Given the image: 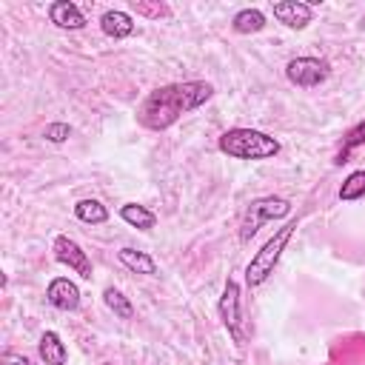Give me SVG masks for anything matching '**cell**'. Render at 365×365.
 <instances>
[{
    "mask_svg": "<svg viewBox=\"0 0 365 365\" xmlns=\"http://www.w3.org/2000/svg\"><path fill=\"white\" fill-rule=\"evenodd\" d=\"M117 257H120V262H123L128 271H134V274H145V277H154V274H157V262H154L145 251H137V248H120Z\"/></svg>",
    "mask_w": 365,
    "mask_h": 365,
    "instance_id": "5bb4252c",
    "label": "cell"
},
{
    "mask_svg": "<svg viewBox=\"0 0 365 365\" xmlns=\"http://www.w3.org/2000/svg\"><path fill=\"white\" fill-rule=\"evenodd\" d=\"M100 29L103 34L114 37V40H123L128 34H134V17L128 11H120V9H108L103 17H100Z\"/></svg>",
    "mask_w": 365,
    "mask_h": 365,
    "instance_id": "8fae6325",
    "label": "cell"
},
{
    "mask_svg": "<svg viewBox=\"0 0 365 365\" xmlns=\"http://www.w3.org/2000/svg\"><path fill=\"white\" fill-rule=\"evenodd\" d=\"M359 143H365V123H359V125H354V128L348 131V137H345V148H342L339 160L345 157V151H348V148H354V145H359ZM339 160H336V163H339Z\"/></svg>",
    "mask_w": 365,
    "mask_h": 365,
    "instance_id": "44dd1931",
    "label": "cell"
},
{
    "mask_svg": "<svg viewBox=\"0 0 365 365\" xmlns=\"http://www.w3.org/2000/svg\"><path fill=\"white\" fill-rule=\"evenodd\" d=\"M103 302H106V308L114 311V317H120V319H131V317H134V305H131L128 297H123V291H117V288H106V291H103Z\"/></svg>",
    "mask_w": 365,
    "mask_h": 365,
    "instance_id": "ac0fdd59",
    "label": "cell"
},
{
    "mask_svg": "<svg viewBox=\"0 0 365 365\" xmlns=\"http://www.w3.org/2000/svg\"><path fill=\"white\" fill-rule=\"evenodd\" d=\"M48 20H51L57 29H68V31H77V29L86 26L83 11H80L74 3H68V0L51 3V6H48Z\"/></svg>",
    "mask_w": 365,
    "mask_h": 365,
    "instance_id": "30bf717a",
    "label": "cell"
},
{
    "mask_svg": "<svg viewBox=\"0 0 365 365\" xmlns=\"http://www.w3.org/2000/svg\"><path fill=\"white\" fill-rule=\"evenodd\" d=\"M362 197H365V168H356L339 185V200L342 202H354V200H362Z\"/></svg>",
    "mask_w": 365,
    "mask_h": 365,
    "instance_id": "e0dca14e",
    "label": "cell"
},
{
    "mask_svg": "<svg viewBox=\"0 0 365 365\" xmlns=\"http://www.w3.org/2000/svg\"><path fill=\"white\" fill-rule=\"evenodd\" d=\"M214 94V86L205 80H188V83H171V86H160L154 88L137 108V120L151 128V131H163L168 125H174L182 114L200 108L202 103H208Z\"/></svg>",
    "mask_w": 365,
    "mask_h": 365,
    "instance_id": "6da1fadb",
    "label": "cell"
},
{
    "mask_svg": "<svg viewBox=\"0 0 365 365\" xmlns=\"http://www.w3.org/2000/svg\"><path fill=\"white\" fill-rule=\"evenodd\" d=\"M120 217H123V222H128L131 228H140V231H151V228L157 225V214H154L151 208L140 205V202H125V205H120Z\"/></svg>",
    "mask_w": 365,
    "mask_h": 365,
    "instance_id": "4fadbf2b",
    "label": "cell"
},
{
    "mask_svg": "<svg viewBox=\"0 0 365 365\" xmlns=\"http://www.w3.org/2000/svg\"><path fill=\"white\" fill-rule=\"evenodd\" d=\"M54 257H57V262H63V265H68L74 274H80L83 279H91V259H88V254L71 240V237H66V234H60V237H54Z\"/></svg>",
    "mask_w": 365,
    "mask_h": 365,
    "instance_id": "52a82bcc",
    "label": "cell"
},
{
    "mask_svg": "<svg viewBox=\"0 0 365 365\" xmlns=\"http://www.w3.org/2000/svg\"><path fill=\"white\" fill-rule=\"evenodd\" d=\"M46 299L57 311H77L80 308V288L68 277H54L46 288Z\"/></svg>",
    "mask_w": 365,
    "mask_h": 365,
    "instance_id": "ba28073f",
    "label": "cell"
},
{
    "mask_svg": "<svg viewBox=\"0 0 365 365\" xmlns=\"http://www.w3.org/2000/svg\"><path fill=\"white\" fill-rule=\"evenodd\" d=\"M217 308H220V319H222V325L228 328L231 339H234L237 345H245V331H242V299H240V285H237L234 279L225 282Z\"/></svg>",
    "mask_w": 365,
    "mask_h": 365,
    "instance_id": "5b68a950",
    "label": "cell"
},
{
    "mask_svg": "<svg viewBox=\"0 0 365 365\" xmlns=\"http://www.w3.org/2000/svg\"><path fill=\"white\" fill-rule=\"evenodd\" d=\"M43 137H46L48 143H66V140L71 137V125H68V123H48V125L43 128Z\"/></svg>",
    "mask_w": 365,
    "mask_h": 365,
    "instance_id": "ffe728a7",
    "label": "cell"
},
{
    "mask_svg": "<svg viewBox=\"0 0 365 365\" xmlns=\"http://www.w3.org/2000/svg\"><path fill=\"white\" fill-rule=\"evenodd\" d=\"M0 365H31V359L23 356V354H14V351H3L0 354Z\"/></svg>",
    "mask_w": 365,
    "mask_h": 365,
    "instance_id": "7402d4cb",
    "label": "cell"
},
{
    "mask_svg": "<svg viewBox=\"0 0 365 365\" xmlns=\"http://www.w3.org/2000/svg\"><path fill=\"white\" fill-rule=\"evenodd\" d=\"M231 29L237 34H254V31H262L265 29V14L259 9H242L234 14L231 20Z\"/></svg>",
    "mask_w": 365,
    "mask_h": 365,
    "instance_id": "2e32d148",
    "label": "cell"
},
{
    "mask_svg": "<svg viewBox=\"0 0 365 365\" xmlns=\"http://www.w3.org/2000/svg\"><path fill=\"white\" fill-rule=\"evenodd\" d=\"M288 214H291V202H288L285 197H274V194H268V197H257V200H251L248 208H245V214H242V222H240V240L248 242L265 222H271V220H282V217H288Z\"/></svg>",
    "mask_w": 365,
    "mask_h": 365,
    "instance_id": "277c9868",
    "label": "cell"
},
{
    "mask_svg": "<svg viewBox=\"0 0 365 365\" xmlns=\"http://www.w3.org/2000/svg\"><path fill=\"white\" fill-rule=\"evenodd\" d=\"M131 9H134L137 14H145V17H157V20L168 14V6H163L160 0H157V3H145V0H134V3H131Z\"/></svg>",
    "mask_w": 365,
    "mask_h": 365,
    "instance_id": "d6986e66",
    "label": "cell"
},
{
    "mask_svg": "<svg viewBox=\"0 0 365 365\" xmlns=\"http://www.w3.org/2000/svg\"><path fill=\"white\" fill-rule=\"evenodd\" d=\"M294 231H297V220L285 222V225H282L271 240H265V245L251 257V262L245 265V282H248L251 288L262 285V282L274 274V268H277V262H279V257H282L285 245L291 242Z\"/></svg>",
    "mask_w": 365,
    "mask_h": 365,
    "instance_id": "3957f363",
    "label": "cell"
},
{
    "mask_svg": "<svg viewBox=\"0 0 365 365\" xmlns=\"http://www.w3.org/2000/svg\"><path fill=\"white\" fill-rule=\"evenodd\" d=\"M217 145L231 160H271L282 148L277 137L257 128H228Z\"/></svg>",
    "mask_w": 365,
    "mask_h": 365,
    "instance_id": "7a4b0ae2",
    "label": "cell"
},
{
    "mask_svg": "<svg viewBox=\"0 0 365 365\" xmlns=\"http://www.w3.org/2000/svg\"><path fill=\"white\" fill-rule=\"evenodd\" d=\"M285 77H288V83H294L299 88H314V86L325 83L328 63L319 57H294L285 66Z\"/></svg>",
    "mask_w": 365,
    "mask_h": 365,
    "instance_id": "8992f818",
    "label": "cell"
},
{
    "mask_svg": "<svg viewBox=\"0 0 365 365\" xmlns=\"http://www.w3.org/2000/svg\"><path fill=\"white\" fill-rule=\"evenodd\" d=\"M74 217H77L80 222H86V225H103V222L108 220V208H106L100 200L86 197V200H80V202L74 205Z\"/></svg>",
    "mask_w": 365,
    "mask_h": 365,
    "instance_id": "9a60e30c",
    "label": "cell"
},
{
    "mask_svg": "<svg viewBox=\"0 0 365 365\" xmlns=\"http://www.w3.org/2000/svg\"><path fill=\"white\" fill-rule=\"evenodd\" d=\"M37 348H40V359L46 365H66V359H68V351H66V345H63V339H60L57 331H46L40 336V345Z\"/></svg>",
    "mask_w": 365,
    "mask_h": 365,
    "instance_id": "7c38bea8",
    "label": "cell"
},
{
    "mask_svg": "<svg viewBox=\"0 0 365 365\" xmlns=\"http://www.w3.org/2000/svg\"><path fill=\"white\" fill-rule=\"evenodd\" d=\"M274 17L282 26L299 31V29H305L314 20V6L302 3V0H282V3H274Z\"/></svg>",
    "mask_w": 365,
    "mask_h": 365,
    "instance_id": "9c48e42d",
    "label": "cell"
}]
</instances>
